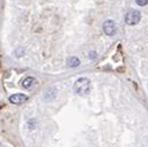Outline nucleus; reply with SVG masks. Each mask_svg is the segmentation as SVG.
<instances>
[{"instance_id": "1", "label": "nucleus", "mask_w": 148, "mask_h": 147, "mask_svg": "<svg viewBox=\"0 0 148 147\" xmlns=\"http://www.w3.org/2000/svg\"><path fill=\"white\" fill-rule=\"evenodd\" d=\"M90 87H91L90 80L82 77V78H78L75 82V84H73V91L79 96H85L90 92Z\"/></svg>"}, {"instance_id": "2", "label": "nucleus", "mask_w": 148, "mask_h": 147, "mask_svg": "<svg viewBox=\"0 0 148 147\" xmlns=\"http://www.w3.org/2000/svg\"><path fill=\"white\" fill-rule=\"evenodd\" d=\"M140 20H141V13L136 10H131L125 16V21L130 26H134V25L139 23Z\"/></svg>"}, {"instance_id": "3", "label": "nucleus", "mask_w": 148, "mask_h": 147, "mask_svg": "<svg viewBox=\"0 0 148 147\" xmlns=\"http://www.w3.org/2000/svg\"><path fill=\"white\" fill-rule=\"evenodd\" d=\"M103 30L107 36H113L117 32V26L114 23V21L112 20H106L103 23Z\"/></svg>"}, {"instance_id": "4", "label": "nucleus", "mask_w": 148, "mask_h": 147, "mask_svg": "<svg viewBox=\"0 0 148 147\" xmlns=\"http://www.w3.org/2000/svg\"><path fill=\"white\" fill-rule=\"evenodd\" d=\"M27 96L26 95H22V93H15L13 96L10 97V102L12 104H15V105H20V104H23L25 102H27Z\"/></svg>"}, {"instance_id": "5", "label": "nucleus", "mask_w": 148, "mask_h": 147, "mask_svg": "<svg viewBox=\"0 0 148 147\" xmlns=\"http://www.w3.org/2000/svg\"><path fill=\"white\" fill-rule=\"evenodd\" d=\"M66 64H68L69 67H71V68H76V67H78V65L81 64V61H79L76 56H70V57L66 60Z\"/></svg>"}, {"instance_id": "6", "label": "nucleus", "mask_w": 148, "mask_h": 147, "mask_svg": "<svg viewBox=\"0 0 148 147\" xmlns=\"http://www.w3.org/2000/svg\"><path fill=\"white\" fill-rule=\"evenodd\" d=\"M35 82H36V80H35L34 77H26V78L22 81V87H23L25 89H29V88H32V85H33Z\"/></svg>"}, {"instance_id": "7", "label": "nucleus", "mask_w": 148, "mask_h": 147, "mask_svg": "<svg viewBox=\"0 0 148 147\" xmlns=\"http://www.w3.org/2000/svg\"><path fill=\"white\" fill-rule=\"evenodd\" d=\"M135 1H136V4L139 6H146L147 3H148V0H135Z\"/></svg>"}, {"instance_id": "8", "label": "nucleus", "mask_w": 148, "mask_h": 147, "mask_svg": "<svg viewBox=\"0 0 148 147\" xmlns=\"http://www.w3.org/2000/svg\"><path fill=\"white\" fill-rule=\"evenodd\" d=\"M90 57H91V58H95V57H96V53H95V52H91V56H90Z\"/></svg>"}]
</instances>
